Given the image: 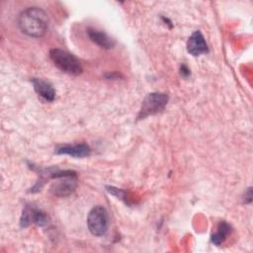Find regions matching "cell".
<instances>
[{
	"label": "cell",
	"mask_w": 253,
	"mask_h": 253,
	"mask_svg": "<svg viewBox=\"0 0 253 253\" xmlns=\"http://www.w3.org/2000/svg\"><path fill=\"white\" fill-rule=\"evenodd\" d=\"M18 25L25 35L33 38H41L47 31L48 18L42 9L29 7L20 14Z\"/></svg>",
	"instance_id": "cell-1"
},
{
	"label": "cell",
	"mask_w": 253,
	"mask_h": 253,
	"mask_svg": "<svg viewBox=\"0 0 253 253\" xmlns=\"http://www.w3.org/2000/svg\"><path fill=\"white\" fill-rule=\"evenodd\" d=\"M49 57L58 69L69 75H79L83 70L80 61L73 54L65 50L53 48L49 51Z\"/></svg>",
	"instance_id": "cell-2"
},
{
	"label": "cell",
	"mask_w": 253,
	"mask_h": 253,
	"mask_svg": "<svg viewBox=\"0 0 253 253\" xmlns=\"http://www.w3.org/2000/svg\"><path fill=\"white\" fill-rule=\"evenodd\" d=\"M55 182L50 187V192L57 197H65L70 195L77 186L76 174L73 171H59L52 173Z\"/></svg>",
	"instance_id": "cell-3"
},
{
	"label": "cell",
	"mask_w": 253,
	"mask_h": 253,
	"mask_svg": "<svg viewBox=\"0 0 253 253\" xmlns=\"http://www.w3.org/2000/svg\"><path fill=\"white\" fill-rule=\"evenodd\" d=\"M168 102V96L164 93H150L142 101L137 119L142 120L148 116L155 115L164 110Z\"/></svg>",
	"instance_id": "cell-4"
},
{
	"label": "cell",
	"mask_w": 253,
	"mask_h": 253,
	"mask_svg": "<svg viewBox=\"0 0 253 253\" xmlns=\"http://www.w3.org/2000/svg\"><path fill=\"white\" fill-rule=\"evenodd\" d=\"M109 225L108 212L102 206L94 207L88 213L87 226L95 236H102L106 233Z\"/></svg>",
	"instance_id": "cell-5"
},
{
	"label": "cell",
	"mask_w": 253,
	"mask_h": 253,
	"mask_svg": "<svg viewBox=\"0 0 253 253\" xmlns=\"http://www.w3.org/2000/svg\"><path fill=\"white\" fill-rule=\"evenodd\" d=\"M47 220H48V216L42 211L37 210L35 208L26 207L25 210L23 211L20 222L22 227H26L30 223H36L38 225L42 226L47 223Z\"/></svg>",
	"instance_id": "cell-6"
},
{
	"label": "cell",
	"mask_w": 253,
	"mask_h": 253,
	"mask_svg": "<svg viewBox=\"0 0 253 253\" xmlns=\"http://www.w3.org/2000/svg\"><path fill=\"white\" fill-rule=\"evenodd\" d=\"M187 50L193 56H199L209 51L207 42L200 31L194 32L188 39Z\"/></svg>",
	"instance_id": "cell-7"
},
{
	"label": "cell",
	"mask_w": 253,
	"mask_h": 253,
	"mask_svg": "<svg viewBox=\"0 0 253 253\" xmlns=\"http://www.w3.org/2000/svg\"><path fill=\"white\" fill-rule=\"evenodd\" d=\"M90 147L85 143L79 144H65L56 148L55 152L57 154H65L72 157H86L90 154Z\"/></svg>",
	"instance_id": "cell-8"
},
{
	"label": "cell",
	"mask_w": 253,
	"mask_h": 253,
	"mask_svg": "<svg viewBox=\"0 0 253 253\" xmlns=\"http://www.w3.org/2000/svg\"><path fill=\"white\" fill-rule=\"evenodd\" d=\"M32 83H33L35 91L42 98H43L44 100H46L48 102H51V101L54 100V98H55V90H54V88L52 87V85L49 82H47V81H45L43 79L34 78L32 80Z\"/></svg>",
	"instance_id": "cell-9"
},
{
	"label": "cell",
	"mask_w": 253,
	"mask_h": 253,
	"mask_svg": "<svg viewBox=\"0 0 253 253\" xmlns=\"http://www.w3.org/2000/svg\"><path fill=\"white\" fill-rule=\"evenodd\" d=\"M87 33H88V36L91 39V41L103 48H111V47H113V45L115 43L114 41L102 31H98V30L89 28L87 30Z\"/></svg>",
	"instance_id": "cell-10"
},
{
	"label": "cell",
	"mask_w": 253,
	"mask_h": 253,
	"mask_svg": "<svg viewBox=\"0 0 253 253\" xmlns=\"http://www.w3.org/2000/svg\"><path fill=\"white\" fill-rule=\"evenodd\" d=\"M230 231H231L230 225L225 221H221L218 224L216 232L211 235V242L214 245H220L221 243L224 242V240L226 239V237L230 233Z\"/></svg>",
	"instance_id": "cell-11"
}]
</instances>
